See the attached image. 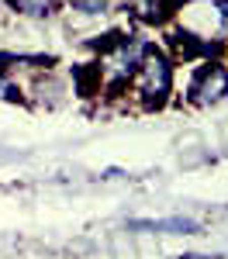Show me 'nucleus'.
<instances>
[{
  "instance_id": "nucleus-3",
  "label": "nucleus",
  "mask_w": 228,
  "mask_h": 259,
  "mask_svg": "<svg viewBox=\"0 0 228 259\" xmlns=\"http://www.w3.org/2000/svg\"><path fill=\"white\" fill-rule=\"evenodd\" d=\"M124 4H128V11L139 21H145V24H159V21H166L169 11H173V0H124Z\"/></svg>"
},
{
  "instance_id": "nucleus-8",
  "label": "nucleus",
  "mask_w": 228,
  "mask_h": 259,
  "mask_svg": "<svg viewBox=\"0 0 228 259\" xmlns=\"http://www.w3.org/2000/svg\"><path fill=\"white\" fill-rule=\"evenodd\" d=\"M221 28H225V35H228V0H221Z\"/></svg>"
},
{
  "instance_id": "nucleus-4",
  "label": "nucleus",
  "mask_w": 228,
  "mask_h": 259,
  "mask_svg": "<svg viewBox=\"0 0 228 259\" xmlns=\"http://www.w3.org/2000/svg\"><path fill=\"white\" fill-rule=\"evenodd\" d=\"M135 228H149V232H173V235H194L201 225L194 218H166V221H139Z\"/></svg>"
},
{
  "instance_id": "nucleus-7",
  "label": "nucleus",
  "mask_w": 228,
  "mask_h": 259,
  "mask_svg": "<svg viewBox=\"0 0 228 259\" xmlns=\"http://www.w3.org/2000/svg\"><path fill=\"white\" fill-rule=\"evenodd\" d=\"M0 100H21V90L7 80V73L0 69Z\"/></svg>"
},
{
  "instance_id": "nucleus-1",
  "label": "nucleus",
  "mask_w": 228,
  "mask_h": 259,
  "mask_svg": "<svg viewBox=\"0 0 228 259\" xmlns=\"http://www.w3.org/2000/svg\"><path fill=\"white\" fill-rule=\"evenodd\" d=\"M169 87H173L169 59H166L163 52H152V49H149V56H145L142 66H139V94H142L149 104H163V97L169 94Z\"/></svg>"
},
{
  "instance_id": "nucleus-5",
  "label": "nucleus",
  "mask_w": 228,
  "mask_h": 259,
  "mask_svg": "<svg viewBox=\"0 0 228 259\" xmlns=\"http://www.w3.org/2000/svg\"><path fill=\"white\" fill-rule=\"evenodd\" d=\"M11 4L28 18H49L56 11V0H11Z\"/></svg>"
},
{
  "instance_id": "nucleus-6",
  "label": "nucleus",
  "mask_w": 228,
  "mask_h": 259,
  "mask_svg": "<svg viewBox=\"0 0 228 259\" xmlns=\"http://www.w3.org/2000/svg\"><path fill=\"white\" fill-rule=\"evenodd\" d=\"M73 7L80 14H86V18H97V14L107 11V0H73Z\"/></svg>"
},
{
  "instance_id": "nucleus-2",
  "label": "nucleus",
  "mask_w": 228,
  "mask_h": 259,
  "mask_svg": "<svg viewBox=\"0 0 228 259\" xmlns=\"http://www.w3.org/2000/svg\"><path fill=\"white\" fill-rule=\"evenodd\" d=\"M225 94H228V69L221 62H204L190 83V100L197 107H207V104H218Z\"/></svg>"
}]
</instances>
